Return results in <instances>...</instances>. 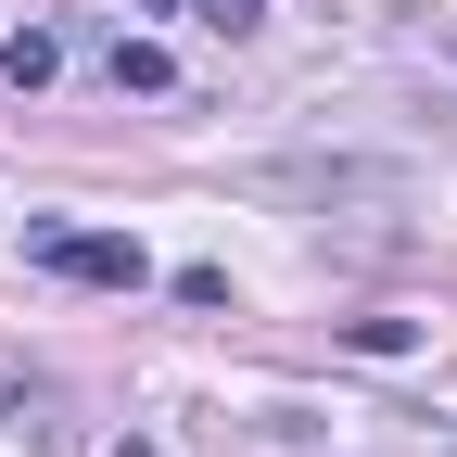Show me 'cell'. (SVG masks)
<instances>
[{
  "label": "cell",
  "instance_id": "cell-1",
  "mask_svg": "<svg viewBox=\"0 0 457 457\" xmlns=\"http://www.w3.org/2000/svg\"><path fill=\"white\" fill-rule=\"evenodd\" d=\"M51 279H77V293H140V279H153V254L128 242V228H38V242H26Z\"/></svg>",
  "mask_w": 457,
  "mask_h": 457
},
{
  "label": "cell",
  "instance_id": "cell-2",
  "mask_svg": "<svg viewBox=\"0 0 457 457\" xmlns=\"http://www.w3.org/2000/svg\"><path fill=\"white\" fill-rule=\"evenodd\" d=\"M114 89H179V64H165V38H114Z\"/></svg>",
  "mask_w": 457,
  "mask_h": 457
},
{
  "label": "cell",
  "instance_id": "cell-3",
  "mask_svg": "<svg viewBox=\"0 0 457 457\" xmlns=\"http://www.w3.org/2000/svg\"><path fill=\"white\" fill-rule=\"evenodd\" d=\"M51 64H64V51H51V26H26V38H0V77H13V89H51Z\"/></svg>",
  "mask_w": 457,
  "mask_h": 457
},
{
  "label": "cell",
  "instance_id": "cell-4",
  "mask_svg": "<svg viewBox=\"0 0 457 457\" xmlns=\"http://www.w3.org/2000/svg\"><path fill=\"white\" fill-rule=\"evenodd\" d=\"M343 343H356V356H407L420 318H343Z\"/></svg>",
  "mask_w": 457,
  "mask_h": 457
},
{
  "label": "cell",
  "instance_id": "cell-5",
  "mask_svg": "<svg viewBox=\"0 0 457 457\" xmlns=\"http://www.w3.org/2000/svg\"><path fill=\"white\" fill-rule=\"evenodd\" d=\"M267 13V0H204V26H254Z\"/></svg>",
  "mask_w": 457,
  "mask_h": 457
},
{
  "label": "cell",
  "instance_id": "cell-6",
  "mask_svg": "<svg viewBox=\"0 0 457 457\" xmlns=\"http://www.w3.org/2000/svg\"><path fill=\"white\" fill-rule=\"evenodd\" d=\"M13 394H26V381H13V369H0V407H13Z\"/></svg>",
  "mask_w": 457,
  "mask_h": 457
},
{
  "label": "cell",
  "instance_id": "cell-7",
  "mask_svg": "<svg viewBox=\"0 0 457 457\" xmlns=\"http://www.w3.org/2000/svg\"><path fill=\"white\" fill-rule=\"evenodd\" d=\"M128 13H165V0H128Z\"/></svg>",
  "mask_w": 457,
  "mask_h": 457
}]
</instances>
